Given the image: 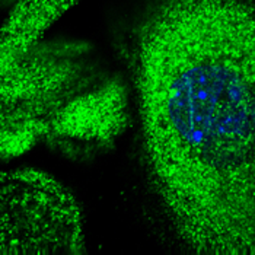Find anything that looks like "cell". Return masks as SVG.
Masks as SVG:
<instances>
[{
	"mask_svg": "<svg viewBox=\"0 0 255 255\" xmlns=\"http://www.w3.org/2000/svg\"><path fill=\"white\" fill-rule=\"evenodd\" d=\"M254 48L238 0H168L138 35L149 163L198 254H255Z\"/></svg>",
	"mask_w": 255,
	"mask_h": 255,
	"instance_id": "cell-1",
	"label": "cell"
},
{
	"mask_svg": "<svg viewBox=\"0 0 255 255\" xmlns=\"http://www.w3.org/2000/svg\"><path fill=\"white\" fill-rule=\"evenodd\" d=\"M67 91L56 48L0 34V159L20 155L44 133ZM7 169L0 168V178Z\"/></svg>",
	"mask_w": 255,
	"mask_h": 255,
	"instance_id": "cell-2",
	"label": "cell"
},
{
	"mask_svg": "<svg viewBox=\"0 0 255 255\" xmlns=\"http://www.w3.org/2000/svg\"><path fill=\"white\" fill-rule=\"evenodd\" d=\"M126 121V97L117 83L102 85L97 91L69 99L50 126L59 138L110 141Z\"/></svg>",
	"mask_w": 255,
	"mask_h": 255,
	"instance_id": "cell-3",
	"label": "cell"
},
{
	"mask_svg": "<svg viewBox=\"0 0 255 255\" xmlns=\"http://www.w3.org/2000/svg\"><path fill=\"white\" fill-rule=\"evenodd\" d=\"M76 1L78 0H22L1 28V32L20 42L34 44L44 28Z\"/></svg>",
	"mask_w": 255,
	"mask_h": 255,
	"instance_id": "cell-4",
	"label": "cell"
}]
</instances>
